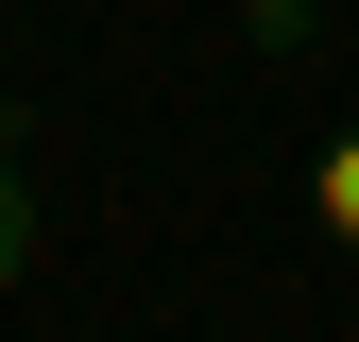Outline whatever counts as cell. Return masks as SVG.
<instances>
[{"label": "cell", "instance_id": "6da1fadb", "mask_svg": "<svg viewBox=\"0 0 359 342\" xmlns=\"http://www.w3.org/2000/svg\"><path fill=\"white\" fill-rule=\"evenodd\" d=\"M308 240H342V256H359V120L308 154Z\"/></svg>", "mask_w": 359, "mask_h": 342}, {"label": "cell", "instance_id": "7a4b0ae2", "mask_svg": "<svg viewBox=\"0 0 359 342\" xmlns=\"http://www.w3.org/2000/svg\"><path fill=\"white\" fill-rule=\"evenodd\" d=\"M34 274V189H18V154H0V291Z\"/></svg>", "mask_w": 359, "mask_h": 342}, {"label": "cell", "instance_id": "3957f363", "mask_svg": "<svg viewBox=\"0 0 359 342\" xmlns=\"http://www.w3.org/2000/svg\"><path fill=\"white\" fill-rule=\"evenodd\" d=\"M222 18H240V34H257V52H274V69L308 52V0H222Z\"/></svg>", "mask_w": 359, "mask_h": 342}]
</instances>
